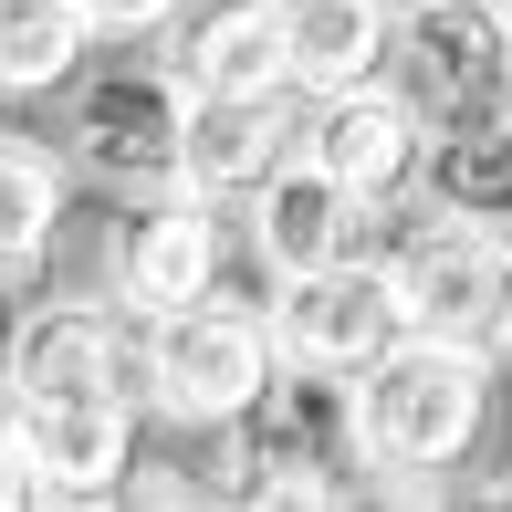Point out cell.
Instances as JSON below:
<instances>
[{"instance_id":"ac0fdd59","label":"cell","mask_w":512,"mask_h":512,"mask_svg":"<svg viewBox=\"0 0 512 512\" xmlns=\"http://www.w3.org/2000/svg\"><path fill=\"white\" fill-rule=\"evenodd\" d=\"M21 502H42V471H32V460H21L11 418H0V512H21Z\"/></svg>"},{"instance_id":"8992f818","label":"cell","mask_w":512,"mask_h":512,"mask_svg":"<svg viewBox=\"0 0 512 512\" xmlns=\"http://www.w3.org/2000/svg\"><path fill=\"white\" fill-rule=\"evenodd\" d=\"M502 262H512V230L481 220V209H450V199H408L398 241H387L408 324L418 335H471V345H481V324H492Z\"/></svg>"},{"instance_id":"2e32d148","label":"cell","mask_w":512,"mask_h":512,"mask_svg":"<svg viewBox=\"0 0 512 512\" xmlns=\"http://www.w3.org/2000/svg\"><path fill=\"white\" fill-rule=\"evenodd\" d=\"M418 199L512 220V105L502 115H460V126H429V189Z\"/></svg>"},{"instance_id":"4fadbf2b","label":"cell","mask_w":512,"mask_h":512,"mask_svg":"<svg viewBox=\"0 0 512 512\" xmlns=\"http://www.w3.org/2000/svg\"><path fill=\"white\" fill-rule=\"evenodd\" d=\"M293 95H345L398 63V0H283Z\"/></svg>"},{"instance_id":"7c38bea8","label":"cell","mask_w":512,"mask_h":512,"mask_svg":"<svg viewBox=\"0 0 512 512\" xmlns=\"http://www.w3.org/2000/svg\"><path fill=\"white\" fill-rule=\"evenodd\" d=\"M241 209H251V262H262L272 283H293V272H314V262H335V251H356V230H366V209L345 199L304 147H293Z\"/></svg>"},{"instance_id":"9c48e42d","label":"cell","mask_w":512,"mask_h":512,"mask_svg":"<svg viewBox=\"0 0 512 512\" xmlns=\"http://www.w3.org/2000/svg\"><path fill=\"white\" fill-rule=\"evenodd\" d=\"M178 126H189V84L168 63H126V74L74 95V168L105 189H168L178 178Z\"/></svg>"},{"instance_id":"5b68a950","label":"cell","mask_w":512,"mask_h":512,"mask_svg":"<svg viewBox=\"0 0 512 512\" xmlns=\"http://www.w3.org/2000/svg\"><path fill=\"white\" fill-rule=\"evenodd\" d=\"M304 157L366 209V220H387V209H408L418 189H429V115L408 105L398 74L345 84V95L304 105Z\"/></svg>"},{"instance_id":"52a82bcc","label":"cell","mask_w":512,"mask_h":512,"mask_svg":"<svg viewBox=\"0 0 512 512\" xmlns=\"http://www.w3.org/2000/svg\"><path fill=\"white\" fill-rule=\"evenodd\" d=\"M387 74L408 84V105L429 126L502 115L512 105V0H408Z\"/></svg>"},{"instance_id":"e0dca14e","label":"cell","mask_w":512,"mask_h":512,"mask_svg":"<svg viewBox=\"0 0 512 512\" xmlns=\"http://www.w3.org/2000/svg\"><path fill=\"white\" fill-rule=\"evenodd\" d=\"M178 11H189V0H84V21H95L105 42H157V32H178Z\"/></svg>"},{"instance_id":"8fae6325","label":"cell","mask_w":512,"mask_h":512,"mask_svg":"<svg viewBox=\"0 0 512 512\" xmlns=\"http://www.w3.org/2000/svg\"><path fill=\"white\" fill-rule=\"evenodd\" d=\"M168 74L189 84V95H293L283 0H209V11H178Z\"/></svg>"},{"instance_id":"ffe728a7","label":"cell","mask_w":512,"mask_h":512,"mask_svg":"<svg viewBox=\"0 0 512 512\" xmlns=\"http://www.w3.org/2000/svg\"><path fill=\"white\" fill-rule=\"evenodd\" d=\"M398 11H408V0H398Z\"/></svg>"},{"instance_id":"277c9868","label":"cell","mask_w":512,"mask_h":512,"mask_svg":"<svg viewBox=\"0 0 512 512\" xmlns=\"http://www.w3.org/2000/svg\"><path fill=\"white\" fill-rule=\"evenodd\" d=\"M220 209L230 199L189 189V178L136 189L126 220H115V241H105V293L136 324H157V314L199 304V293H220V262H230V220H220Z\"/></svg>"},{"instance_id":"30bf717a","label":"cell","mask_w":512,"mask_h":512,"mask_svg":"<svg viewBox=\"0 0 512 512\" xmlns=\"http://www.w3.org/2000/svg\"><path fill=\"white\" fill-rule=\"evenodd\" d=\"M293 147H304L293 95H189V126H178V178L241 209Z\"/></svg>"},{"instance_id":"7a4b0ae2","label":"cell","mask_w":512,"mask_h":512,"mask_svg":"<svg viewBox=\"0 0 512 512\" xmlns=\"http://www.w3.org/2000/svg\"><path fill=\"white\" fill-rule=\"evenodd\" d=\"M136 366H0V418L42 471V502H115L136 460Z\"/></svg>"},{"instance_id":"5bb4252c","label":"cell","mask_w":512,"mask_h":512,"mask_svg":"<svg viewBox=\"0 0 512 512\" xmlns=\"http://www.w3.org/2000/svg\"><path fill=\"white\" fill-rule=\"evenodd\" d=\"M95 21L84 0H0V105H32V95H63L95 53Z\"/></svg>"},{"instance_id":"3957f363","label":"cell","mask_w":512,"mask_h":512,"mask_svg":"<svg viewBox=\"0 0 512 512\" xmlns=\"http://www.w3.org/2000/svg\"><path fill=\"white\" fill-rule=\"evenodd\" d=\"M272 377H283V345H272L262 304L199 293V304L157 314L136 335V398L168 418V429H241L272 398Z\"/></svg>"},{"instance_id":"d6986e66","label":"cell","mask_w":512,"mask_h":512,"mask_svg":"<svg viewBox=\"0 0 512 512\" xmlns=\"http://www.w3.org/2000/svg\"><path fill=\"white\" fill-rule=\"evenodd\" d=\"M481 356L512 377V262H502V293H492V324H481Z\"/></svg>"},{"instance_id":"9a60e30c","label":"cell","mask_w":512,"mask_h":512,"mask_svg":"<svg viewBox=\"0 0 512 512\" xmlns=\"http://www.w3.org/2000/svg\"><path fill=\"white\" fill-rule=\"evenodd\" d=\"M63 199H74V168H63L42 136L0 126V283L42 272V251H53V230H63Z\"/></svg>"},{"instance_id":"ba28073f","label":"cell","mask_w":512,"mask_h":512,"mask_svg":"<svg viewBox=\"0 0 512 512\" xmlns=\"http://www.w3.org/2000/svg\"><path fill=\"white\" fill-rule=\"evenodd\" d=\"M408 335V304H398V272L387 251H335V262L272 283V345L283 366H314V377H356L377 345Z\"/></svg>"},{"instance_id":"6da1fadb","label":"cell","mask_w":512,"mask_h":512,"mask_svg":"<svg viewBox=\"0 0 512 512\" xmlns=\"http://www.w3.org/2000/svg\"><path fill=\"white\" fill-rule=\"evenodd\" d=\"M492 377L471 335H408L345 377V418H356V471L387 492H439L492 429Z\"/></svg>"}]
</instances>
